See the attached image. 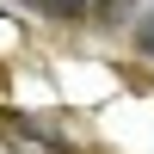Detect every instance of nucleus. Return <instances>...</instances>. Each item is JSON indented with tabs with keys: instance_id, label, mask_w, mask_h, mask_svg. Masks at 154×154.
Listing matches in <instances>:
<instances>
[{
	"instance_id": "f257e3e1",
	"label": "nucleus",
	"mask_w": 154,
	"mask_h": 154,
	"mask_svg": "<svg viewBox=\"0 0 154 154\" xmlns=\"http://www.w3.org/2000/svg\"><path fill=\"white\" fill-rule=\"evenodd\" d=\"M136 43H142V49H148V56H154V19L142 25V31H136Z\"/></svg>"
}]
</instances>
